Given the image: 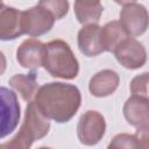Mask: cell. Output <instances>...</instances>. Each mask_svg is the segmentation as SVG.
Returning <instances> with one entry per match:
<instances>
[{"mask_svg":"<svg viewBox=\"0 0 149 149\" xmlns=\"http://www.w3.org/2000/svg\"><path fill=\"white\" fill-rule=\"evenodd\" d=\"M34 101L49 120L64 123L70 121L78 112L81 104V94L76 85L52 81L38 88Z\"/></svg>","mask_w":149,"mask_h":149,"instance_id":"obj_1","label":"cell"},{"mask_svg":"<svg viewBox=\"0 0 149 149\" xmlns=\"http://www.w3.org/2000/svg\"><path fill=\"white\" fill-rule=\"evenodd\" d=\"M106 132V121L98 111H87L79 118L77 125L78 140L84 146H95L104 137Z\"/></svg>","mask_w":149,"mask_h":149,"instance_id":"obj_4","label":"cell"},{"mask_svg":"<svg viewBox=\"0 0 149 149\" xmlns=\"http://www.w3.org/2000/svg\"><path fill=\"white\" fill-rule=\"evenodd\" d=\"M120 83L119 74L109 69L101 70L97 72L88 83V90L92 95L98 98H104L113 94Z\"/></svg>","mask_w":149,"mask_h":149,"instance_id":"obj_13","label":"cell"},{"mask_svg":"<svg viewBox=\"0 0 149 149\" xmlns=\"http://www.w3.org/2000/svg\"><path fill=\"white\" fill-rule=\"evenodd\" d=\"M100 33L101 27L99 24L83 26L78 31V48L84 56L95 57L104 52Z\"/></svg>","mask_w":149,"mask_h":149,"instance_id":"obj_12","label":"cell"},{"mask_svg":"<svg viewBox=\"0 0 149 149\" xmlns=\"http://www.w3.org/2000/svg\"><path fill=\"white\" fill-rule=\"evenodd\" d=\"M107 149H139L137 139L132 134L121 133L115 135L109 142Z\"/></svg>","mask_w":149,"mask_h":149,"instance_id":"obj_17","label":"cell"},{"mask_svg":"<svg viewBox=\"0 0 149 149\" xmlns=\"http://www.w3.org/2000/svg\"><path fill=\"white\" fill-rule=\"evenodd\" d=\"M45 44L36 38L23 41L16 49V61L24 69H38L43 66Z\"/></svg>","mask_w":149,"mask_h":149,"instance_id":"obj_9","label":"cell"},{"mask_svg":"<svg viewBox=\"0 0 149 149\" xmlns=\"http://www.w3.org/2000/svg\"><path fill=\"white\" fill-rule=\"evenodd\" d=\"M122 5L120 12V22L130 37H136L147 31L149 28V12L136 1L118 2Z\"/></svg>","mask_w":149,"mask_h":149,"instance_id":"obj_3","label":"cell"},{"mask_svg":"<svg viewBox=\"0 0 149 149\" xmlns=\"http://www.w3.org/2000/svg\"><path fill=\"white\" fill-rule=\"evenodd\" d=\"M8 84L27 102L34 101L33 99H35L40 88L37 85V76L34 71L30 73H16L9 79Z\"/></svg>","mask_w":149,"mask_h":149,"instance_id":"obj_15","label":"cell"},{"mask_svg":"<svg viewBox=\"0 0 149 149\" xmlns=\"http://www.w3.org/2000/svg\"><path fill=\"white\" fill-rule=\"evenodd\" d=\"M74 14L79 23L83 26L98 24L104 7L100 1H74Z\"/></svg>","mask_w":149,"mask_h":149,"instance_id":"obj_16","label":"cell"},{"mask_svg":"<svg viewBox=\"0 0 149 149\" xmlns=\"http://www.w3.org/2000/svg\"><path fill=\"white\" fill-rule=\"evenodd\" d=\"M23 34L22 10L9 7L2 2L0 6V40L12 41Z\"/></svg>","mask_w":149,"mask_h":149,"instance_id":"obj_8","label":"cell"},{"mask_svg":"<svg viewBox=\"0 0 149 149\" xmlns=\"http://www.w3.org/2000/svg\"><path fill=\"white\" fill-rule=\"evenodd\" d=\"M37 149H51V148H48V147H41V148H37Z\"/></svg>","mask_w":149,"mask_h":149,"instance_id":"obj_21","label":"cell"},{"mask_svg":"<svg viewBox=\"0 0 149 149\" xmlns=\"http://www.w3.org/2000/svg\"><path fill=\"white\" fill-rule=\"evenodd\" d=\"M135 136L137 139L139 149H149V125L137 128Z\"/></svg>","mask_w":149,"mask_h":149,"instance_id":"obj_20","label":"cell"},{"mask_svg":"<svg viewBox=\"0 0 149 149\" xmlns=\"http://www.w3.org/2000/svg\"><path fill=\"white\" fill-rule=\"evenodd\" d=\"M130 92L149 99V72H143L133 78L129 85Z\"/></svg>","mask_w":149,"mask_h":149,"instance_id":"obj_19","label":"cell"},{"mask_svg":"<svg viewBox=\"0 0 149 149\" xmlns=\"http://www.w3.org/2000/svg\"><path fill=\"white\" fill-rule=\"evenodd\" d=\"M1 93V137L13 133L20 120V104L16 94L7 87L0 88Z\"/></svg>","mask_w":149,"mask_h":149,"instance_id":"obj_7","label":"cell"},{"mask_svg":"<svg viewBox=\"0 0 149 149\" xmlns=\"http://www.w3.org/2000/svg\"><path fill=\"white\" fill-rule=\"evenodd\" d=\"M38 3L47 8L55 20L63 19L69 12V2L65 0H42Z\"/></svg>","mask_w":149,"mask_h":149,"instance_id":"obj_18","label":"cell"},{"mask_svg":"<svg viewBox=\"0 0 149 149\" xmlns=\"http://www.w3.org/2000/svg\"><path fill=\"white\" fill-rule=\"evenodd\" d=\"M123 116L127 122L136 128L149 125V99L132 94L125 102Z\"/></svg>","mask_w":149,"mask_h":149,"instance_id":"obj_10","label":"cell"},{"mask_svg":"<svg viewBox=\"0 0 149 149\" xmlns=\"http://www.w3.org/2000/svg\"><path fill=\"white\" fill-rule=\"evenodd\" d=\"M116 61L126 69L136 70L147 62V50L141 42L134 37H128L114 50Z\"/></svg>","mask_w":149,"mask_h":149,"instance_id":"obj_6","label":"cell"},{"mask_svg":"<svg viewBox=\"0 0 149 149\" xmlns=\"http://www.w3.org/2000/svg\"><path fill=\"white\" fill-rule=\"evenodd\" d=\"M55 23V17L51 13L37 3L26 10H22V27L24 34L31 37L42 36L51 30Z\"/></svg>","mask_w":149,"mask_h":149,"instance_id":"obj_5","label":"cell"},{"mask_svg":"<svg viewBox=\"0 0 149 149\" xmlns=\"http://www.w3.org/2000/svg\"><path fill=\"white\" fill-rule=\"evenodd\" d=\"M43 68L55 78L74 79L79 72V63L70 45L63 40H54L45 44Z\"/></svg>","mask_w":149,"mask_h":149,"instance_id":"obj_2","label":"cell"},{"mask_svg":"<svg viewBox=\"0 0 149 149\" xmlns=\"http://www.w3.org/2000/svg\"><path fill=\"white\" fill-rule=\"evenodd\" d=\"M100 37L104 51L114 52L120 43L130 36L120 21H109L104 27H101Z\"/></svg>","mask_w":149,"mask_h":149,"instance_id":"obj_14","label":"cell"},{"mask_svg":"<svg viewBox=\"0 0 149 149\" xmlns=\"http://www.w3.org/2000/svg\"><path fill=\"white\" fill-rule=\"evenodd\" d=\"M36 141L48 135L50 130V121L38 109L35 101H30L27 105L24 112V119L21 125Z\"/></svg>","mask_w":149,"mask_h":149,"instance_id":"obj_11","label":"cell"}]
</instances>
